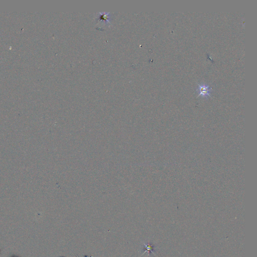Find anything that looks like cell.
<instances>
[{
	"label": "cell",
	"mask_w": 257,
	"mask_h": 257,
	"mask_svg": "<svg viewBox=\"0 0 257 257\" xmlns=\"http://www.w3.org/2000/svg\"><path fill=\"white\" fill-rule=\"evenodd\" d=\"M197 92L198 94L197 97L208 98L211 96L213 89L210 85L206 83H200L198 84Z\"/></svg>",
	"instance_id": "6da1fadb"
},
{
	"label": "cell",
	"mask_w": 257,
	"mask_h": 257,
	"mask_svg": "<svg viewBox=\"0 0 257 257\" xmlns=\"http://www.w3.org/2000/svg\"><path fill=\"white\" fill-rule=\"evenodd\" d=\"M144 249L145 251H144V253L143 254H144L147 252H148V255H149L151 253L154 254V246H153L150 243H148V244L144 243Z\"/></svg>",
	"instance_id": "7a4b0ae2"
},
{
	"label": "cell",
	"mask_w": 257,
	"mask_h": 257,
	"mask_svg": "<svg viewBox=\"0 0 257 257\" xmlns=\"http://www.w3.org/2000/svg\"></svg>",
	"instance_id": "3957f363"
}]
</instances>
